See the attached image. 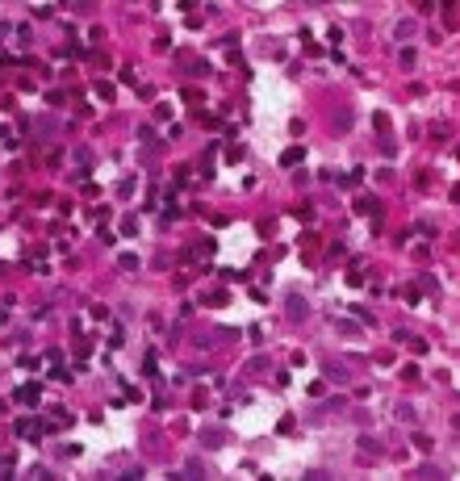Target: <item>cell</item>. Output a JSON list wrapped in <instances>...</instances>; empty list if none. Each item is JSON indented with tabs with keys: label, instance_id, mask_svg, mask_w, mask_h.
<instances>
[{
	"label": "cell",
	"instance_id": "277c9868",
	"mask_svg": "<svg viewBox=\"0 0 460 481\" xmlns=\"http://www.w3.org/2000/svg\"><path fill=\"white\" fill-rule=\"evenodd\" d=\"M297 159H301V147H293V151H285V155H280V163H285V168H293Z\"/></svg>",
	"mask_w": 460,
	"mask_h": 481
},
{
	"label": "cell",
	"instance_id": "6da1fadb",
	"mask_svg": "<svg viewBox=\"0 0 460 481\" xmlns=\"http://www.w3.org/2000/svg\"><path fill=\"white\" fill-rule=\"evenodd\" d=\"M356 214H368V218H376L381 209H376V197H360L356 201Z\"/></svg>",
	"mask_w": 460,
	"mask_h": 481
},
{
	"label": "cell",
	"instance_id": "3957f363",
	"mask_svg": "<svg viewBox=\"0 0 460 481\" xmlns=\"http://www.w3.org/2000/svg\"><path fill=\"white\" fill-rule=\"evenodd\" d=\"M289 314H293V318H305V301L301 297H289Z\"/></svg>",
	"mask_w": 460,
	"mask_h": 481
},
{
	"label": "cell",
	"instance_id": "7a4b0ae2",
	"mask_svg": "<svg viewBox=\"0 0 460 481\" xmlns=\"http://www.w3.org/2000/svg\"><path fill=\"white\" fill-rule=\"evenodd\" d=\"M326 377H331V381H339V385H343V381H347V368H343V364H331V360H326Z\"/></svg>",
	"mask_w": 460,
	"mask_h": 481
}]
</instances>
